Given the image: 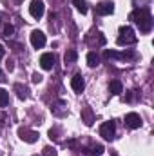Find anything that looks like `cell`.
I'll return each instance as SVG.
<instances>
[{
  "label": "cell",
  "instance_id": "obj_19",
  "mask_svg": "<svg viewBox=\"0 0 154 156\" xmlns=\"http://www.w3.org/2000/svg\"><path fill=\"white\" fill-rule=\"evenodd\" d=\"M9 104V93L5 89H0V107H5Z\"/></svg>",
  "mask_w": 154,
  "mask_h": 156
},
{
  "label": "cell",
  "instance_id": "obj_5",
  "mask_svg": "<svg viewBox=\"0 0 154 156\" xmlns=\"http://www.w3.org/2000/svg\"><path fill=\"white\" fill-rule=\"evenodd\" d=\"M44 11H45V5H44L42 0H33V2H31V5H29V13H31L33 18H40V16L44 15Z\"/></svg>",
  "mask_w": 154,
  "mask_h": 156
},
{
  "label": "cell",
  "instance_id": "obj_6",
  "mask_svg": "<svg viewBox=\"0 0 154 156\" xmlns=\"http://www.w3.org/2000/svg\"><path fill=\"white\" fill-rule=\"evenodd\" d=\"M31 45L35 47V49H42L44 45H45V35L38 31V29H35L33 33H31Z\"/></svg>",
  "mask_w": 154,
  "mask_h": 156
},
{
  "label": "cell",
  "instance_id": "obj_22",
  "mask_svg": "<svg viewBox=\"0 0 154 156\" xmlns=\"http://www.w3.org/2000/svg\"><path fill=\"white\" fill-rule=\"evenodd\" d=\"M4 55H5V49H4V45H0V58H2Z\"/></svg>",
  "mask_w": 154,
  "mask_h": 156
},
{
  "label": "cell",
  "instance_id": "obj_1",
  "mask_svg": "<svg viewBox=\"0 0 154 156\" xmlns=\"http://www.w3.org/2000/svg\"><path fill=\"white\" fill-rule=\"evenodd\" d=\"M131 20L140 27L142 33H149L152 29V16H151V11L149 9H136L131 13Z\"/></svg>",
  "mask_w": 154,
  "mask_h": 156
},
{
  "label": "cell",
  "instance_id": "obj_14",
  "mask_svg": "<svg viewBox=\"0 0 154 156\" xmlns=\"http://www.w3.org/2000/svg\"><path fill=\"white\" fill-rule=\"evenodd\" d=\"M98 62H100V56H98L94 51H91V53L87 55V66H89V67H96Z\"/></svg>",
  "mask_w": 154,
  "mask_h": 156
},
{
  "label": "cell",
  "instance_id": "obj_11",
  "mask_svg": "<svg viewBox=\"0 0 154 156\" xmlns=\"http://www.w3.org/2000/svg\"><path fill=\"white\" fill-rule=\"evenodd\" d=\"M105 58H134V53H114V51H103Z\"/></svg>",
  "mask_w": 154,
  "mask_h": 156
},
{
  "label": "cell",
  "instance_id": "obj_18",
  "mask_svg": "<svg viewBox=\"0 0 154 156\" xmlns=\"http://www.w3.org/2000/svg\"><path fill=\"white\" fill-rule=\"evenodd\" d=\"M73 4H75V7H76L82 15L87 13V4H85V0H73Z\"/></svg>",
  "mask_w": 154,
  "mask_h": 156
},
{
  "label": "cell",
  "instance_id": "obj_17",
  "mask_svg": "<svg viewBox=\"0 0 154 156\" xmlns=\"http://www.w3.org/2000/svg\"><path fill=\"white\" fill-rule=\"evenodd\" d=\"M82 118H83L85 125H91V123H93V113H91V109H89V107H85V109L82 111Z\"/></svg>",
  "mask_w": 154,
  "mask_h": 156
},
{
  "label": "cell",
  "instance_id": "obj_10",
  "mask_svg": "<svg viewBox=\"0 0 154 156\" xmlns=\"http://www.w3.org/2000/svg\"><path fill=\"white\" fill-rule=\"evenodd\" d=\"M71 87H73V91L82 93V91H83V87H85L83 76H82V75H75V76L71 78Z\"/></svg>",
  "mask_w": 154,
  "mask_h": 156
},
{
  "label": "cell",
  "instance_id": "obj_21",
  "mask_svg": "<svg viewBox=\"0 0 154 156\" xmlns=\"http://www.w3.org/2000/svg\"><path fill=\"white\" fill-rule=\"evenodd\" d=\"M33 82H35V83H38V82H42V75H38V73H35V75H33Z\"/></svg>",
  "mask_w": 154,
  "mask_h": 156
},
{
  "label": "cell",
  "instance_id": "obj_16",
  "mask_svg": "<svg viewBox=\"0 0 154 156\" xmlns=\"http://www.w3.org/2000/svg\"><path fill=\"white\" fill-rule=\"evenodd\" d=\"M76 58H78V53L75 49H69V51L65 53V56H64L65 64H73V62H76Z\"/></svg>",
  "mask_w": 154,
  "mask_h": 156
},
{
  "label": "cell",
  "instance_id": "obj_9",
  "mask_svg": "<svg viewBox=\"0 0 154 156\" xmlns=\"http://www.w3.org/2000/svg\"><path fill=\"white\" fill-rule=\"evenodd\" d=\"M113 11H114V5H113L111 2H100V4L96 5V13H98V15H102V16L111 15Z\"/></svg>",
  "mask_w": 154,
  "mask_h": 156
},
{
  "label": "cell",
  "instance_id": "obj_20",
  "mask_svg": "<svg viewBox=\"0 0 154 156\" xmlns=\"http://www.w3.org/2000/svg\"><path fill=\"white\" fill-rule=\"evenodd\" d=\"M13 31H15V27H13L11 24H5V27H4V35H5V37H11Z\"/></svg>",
  "mask_w": 154,
  "mask_h": 156
},
{
  "label": "cell",
  "instance_id": "obj_24",
  "mask_svg": "<svg viewBox=\"0 0 154 156\" xmlns=\"http://www.w3.org/2000/svg\"><path fill=\"white\" fill-rule=\"evenodd\" d=\"M0 18H2V15H0Z\"/></svg>",
  "mask_w": 154,
  "mask_h": 156
},
{
  "label": "cell",
  "instance_id": "obj_15",
  "mask_svg": "<svg viewBox=\"0 0 154 156\" xmlns=\"http://www.w3.org/2000/svg\"><path fill=\"white\" fill-rule=\"evenodd\" d=\"M15 91H16V94H18L20 100H26L27 98V87H24L22 83H15Z\"/></svg>",
  "mask_w": 154,
  "mask_h": 156
},
{
  "label": "cell",
  "instance_id": "obj_3",
  "mask_svg": "<svg viewBox=\"0 0 154 156\" xmlns=\"http://www.w3.org/2000/svg\"><path fill=\"white\" fill-rule=\"evenodd\" d=\"M114 133H116V123L113 120L103 122V123L100 125V136H103L105 140H113V138H114Z\"/></svg>",
  "mask_w": 154,
  "mask_h": 156
},
{
  "label": "cell",
  "instance_id": "obj_4",
  "mask_svg": "<svg viewBox=\"0 0 154 156\" xmlns=\"http://www.w3.org/2000/svg\"><path fill=\"white\" fill-rule=\"evenodd\" d=\"M123 122H125V125L129 129H138L142 125V116L138 113H127L125 118H123Z\"/></svg>",
  "mask_w": 154,
  "mask_h": 156
},
{
  "label": "cell",
  "instance_id": "obj_12",
  "mask_svg": "<svg viewBox=\"0 0 154 156\" xmlns=\"http://www.w3.org/2000/svg\"><path fill=\"white\" fill-rule=\"evenodd\" d=\"M102 153H103V145H100V144H94L89 149H85V154L89 156H100Z\"/></svg>",
  "mask_w": 154,
  "mask_h": 156
},
{
  "label": "cell",
  "instance_id": "obj_2",
  "mask_svg": "<svg viewBox=\"0 0 154 156\" xmlns=\"http://www.w3.org/2000/svg\"><path fill=\"white\" fill-rule=\"evenodd\" d=\"M136 35L132 31V27L129 26H121L118 31V44L120 45H129V44H136Z\"/></svg>",
  "mask_w": 154,
  "mask_h": 156
},
{
  "label": "cell",
  "instance_id": "obj_8",
  "mask_svg": "<svg viewBox=\"0 0 154 156\" xmlns=\"http://www.w3.org/2000/svg\"><path fill=\"white\" fill-rule=\"evenodd\" d=\"M18 134H20V138H22L24 142H27V144H35V142L38 140V134H37L35 131H29V129H20Z\"/></svg>",
  "mask_w": 154,
  "mask_h": 156
},
{
  "label": "cell",
  "instance_id": "obj_13",
  "mask_svg": "<svg viewBox=\"0 0 154 156\" xmlns=\"http://www.w3.org/2000/svg\"><path fill=\"white\" fill-rule=\"evenodd\" d=\"M109 91H111L113 94H121V91H123L121 82H120V80H113V82L109 83Z\"/></svg>",
  "mask_w": 154,
  "mask_h": 156
},
{
  "label": "cell",
  "instance_id": "obj_23",
  "mask_svg": "<svg viewBox=\"0 0 154 156\" xmlns=\"http://www.w3.org/2000/svg\"><path fill=\"white\" fill-rule=\"evenodd\" d=\"M0 76H2V69H0Z\"/></svg>",
  "mask_w": 154,
  "mask_h": 156
},
{
  "label": "cell",
  "instance_id": "obj_7",
  "mask_svg": "<svg viewBox=\"0 0 154 156\" xmlns=\"http://www.w3.org/2000/svg\"><path fill=\"white\" fill-rule=\"evenodd\" d=\"M53 66H54V55H53V53H44V55L40 56V67H42L44 71H51Z\"/></svg>",
  "mask_w": 154,
  "mask_h": 156
}]
</instances>
